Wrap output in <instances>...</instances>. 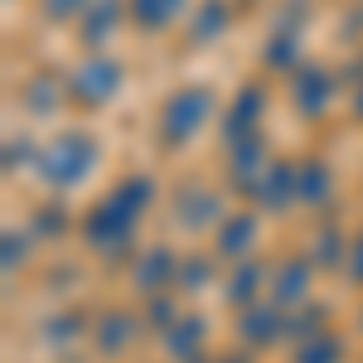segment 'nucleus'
Segmentation results:
<instances>
[]
</instances>
